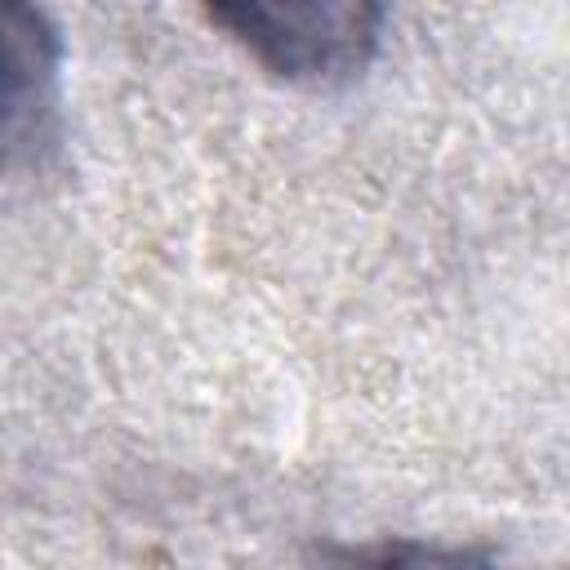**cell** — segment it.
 Instances as JSON below:
<instances>
[{"label": "cell", "mask_w": 570, "mask_h": 570, "mask_svg": "<svg viewBox=\"0 0 570 570\" xmlns=\"http://www.w3.org/2000/svg\"><path fill=\"white\" fill-rule=\"evenodd\" d=\"M205 13L272 76L334 85L379 49L387 0H200Z\"/></svg>", "instance_id": "1"}, {"label": "cell", "mask_w": 570, "mask_h": 570, "mask_svg": "<svg viewBox=\"0 0 570 570\" xmlns=\"http://www.w3.org/2000/svg\"><path fill=\"white\" fill-rule=\"evenodd\" d=\"M62 107V40L40 0H0V178L31 169Z\"/></svg>", "instance_id": "2"}]
</instances>
